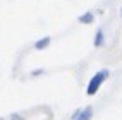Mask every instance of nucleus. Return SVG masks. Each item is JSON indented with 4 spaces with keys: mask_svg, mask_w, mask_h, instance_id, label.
Returning <instances> with one entry per match:
<instances>
[{
    "mask_svg": "<svg viewBox=\"0 0 122 120\" xmlns=\"http://www.w3.org/2000/svg\"><path fill=\"white\" fill-rule=\"evenodd\" d=\"M91 113H93L91 108H86L84 111H81V115L76 117V120H89V118H91Z\"/></svg>",
    "mask_w": 122,
    "mask_h": 120,
    "instance_id": "nucleus-3",
    "label": "nucleus"
},
{
    "mask_svg": "<svg viewBox=\"0 0 122 120\" xmlns=\"http://www.w3.org/2000/svg\"><path fill=\"white\" fill-rule=\"evenodd\" d=\"M0 120H2V118H0Z\"/></svg>",
    "mask_w": 122,
    "mask_h": 120,
    "instance_id": "nucleus-6",
    "label": "nucleus"
},
{
    "mask_svg": "<svg viewBox=\"0 0 122 120\" xmlns=\"http://www.w3.org/2000/svg\"><path fill=\"white\" fill-rule=\"evenodd\" d=\"M79 21L83 22V24H89V22L93 21V14H91V12H88V14H84V15H81Z\"/></svg>",
    "mask_w": 122,
    "mask_h": 120,
    "instance_id": "nucleus-4",
    "label": "nucleus"
},
{
    "mask_svg": "<svg viewBox=\"0 0 122 120\" xmlns=\"http://www.w3.org/2000/svg\"><path fill=\"white\" fill-rule=\"evenodd\" d=\"M102 43H103V33L98 31V33H96V39H95V46H100Z\"/></svg>",
    "mask_w": 122,
    "mask_h": 120,
    "instance_id": "nucleus-5",
    "label": "nucleus"
},
{
    "mask_svg": "<svg viewBox=\"0 0 122 120\" xmlns=\"http://www.w3.org/2000/svg\"><path fill=\"white\" fill-rule=\"evenodd\" d=\"M50 41H52V38L50 36H45V38L38 39V41L35 43V48H36V50H45V48L50 45Z\"/></svg>",
    "mask_w": 122,
    "mask_h": 120,
    "instance_id": "nucleus-2",
    "label": "nucleus"
},
{
    "mask_svg": "<svg viewBox=\"0 0 122 120\" xmlns=\"http://www.w3.org/2000/svg\"><path fill=\"white\" fill-rule=\"evenodd\" d=\"M108 77V70H100L98 74H95V77L89 81V84H88V89H86V93L91 96V94H95L96 91H98V87L102 86V82L105 81V79Z\"/></svg>",
    "mask_w": 122,
    "mask_h": 120,
    "instance_id": "nucleus-1",
    "label": "nucleus"
}]
</instances>
